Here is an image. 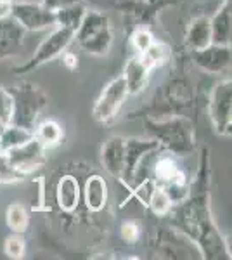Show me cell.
I'll use <instances>...</instances> for the list:
<instances>
[{"label": "cell", "mask_w": 232, "mask_h": 260, "mask_svg": "<svg viewBox=\"0 0 232 260\" xmlns=\"http://www.w3.org/2000/svg\"><path fill=\"white\" fill-rule=\"evenodd\" d=\"M14 99V110H12V125L28 128L33 132L35 121L39 118L42 110L45 108V95L35 85H23L9 90Z\"/></svg>", "instance_id": "cell-1"}, {"label": "cell", "mask_w": 232, "mask_h": 260, "mask_svg": "<svg viewBox=\"0 0 232 260\" xmlns=\"http://www.w3.org/2000/svg\"><path fill=\"white\" fill-rule=\"evenodd\" d=\"M75 39V31L70 30V28L64 26H57L47 39L42 40V44L39 45V49L35 50V54L31 56L26 64L19 66V68H14L16 73H28V71L39 68V66L45 64V62L56 59L57 56H61L66 50V47L71 44V40Z\"/></svg>", "instance_id": "cell-2"}, {"label": "cell", "mask_w": 232, "mask_h": 260, "mask_svg": "<svg viewBox=\"0 0 232 260\" xmlns=\"http://www.w3.org/2000/svg\"><path fill=\"white\" fill-rule=\"evenodd\" d=\"M11 18L23 30L28 31H40L56 24V18H54L52 11L45 9L42 4H33V2H16V4L12 2Z\"/></svg>", "instance_id": "cell-3"}, {"label": "cell", "mask_w": 232, "mask_h": 260, "mask_svg": "<svg viewBox=\"0 0 232 260\" xmlns=\"http://www.w3.org/2000/svg\"><path fill=\"white\" fill-rule=\"evenodd\" d=\"M210 116L218 134L229 136L232 123V83L222 80L215 85L210 99Z\"/></svg>", "instance_id": "cell-4"}, {"label": "cell", "mask_w": 232, "mask_h": 260, "mask_svg": "<svg viewBox=\"0 0 232 260\" xmlns=\"http://www.w3.org/2000/svg\"><path fill=\"white\" fill-rule=\"evenodd\" d=\"M126 95H128V92H126L123 77L111 80L101 92L99 99L95 101L94 111H92L94 118L97 121H103V123L111 121L116 116V113L120 111V108L123 106Z\"/></svg>", "instance_id": "cell-5"}, {"label": "cell", "mask_w": 232, "mask_h": 260, "mask_svg": "<svg viewBox=\"0 0 232 260\" xmlns=\"http://www.w3.org/2000/svg\"><path fill=\"white\" fill-rule=\"evenodd\" d=\"M6 154L12 165L19 172H23L24 175L37 170L39 167L44 165V161H45V148L40 144V141L37 139L35 136L28 142L18 146V148L6 151Z\"/></svg>", "instance_id": "cell-6"}, {"label": "cell", "mask_w": 232, "mask_h": 260, "mask_svg": "<svg viewBox=\"0 0 232 260\" xmlns=\"http://www.w3.org/2000/svg\"><path fill=\"white\" fill-rule=\"evenodd\" d=\"M192 59L206 73L220 75L230 68V45L212 44L201 50H192Z\"/></svg>", "instance_id": "cell-7"}, {"label": "cell", "mask_w": 232, "mask_h": 260, "mask_svg": "<svg viewBox=\"0 0 232 260\" xmlns=\"http://www.w3.org/2000/svg\"><path fill=\"white\" fill-rule=\"evenodd\" d=\"M158 148V142L156 141H147L141 139V137H134V139H125V165L123 172H121L120 179L123 180L126 186H132L134 175L139 167V163L142 161V158L146 154L153 153Z\"/></svg>", "instance_id": "cell-8"}, {"label": "cell", "mask_w": 232, "mask_h": 260, "mask_svg": "<svg viewBox=\"0 0 232 260\" xmlns=\"http://www.w3.org/2000/svg\"><path fill=\"white\" fill-rule=\"evenodd\" d=\"M101 158L108 174H111L113 177H120L125 165V137H109L103 146Z\"/></svg>", "instance_id": "cell-9"}, {"label": "cell", "mask_w": 232, "mask_h": 260, "mask_svg": "<svg viewBox=\"0 0 232 260\" xmlns=\"http://www.w3.org/2000/svg\"><path fill=\"white\" fill-rule=\"evenodd\" d=\"M149 66L146 64L144 59L141 56H134L132 59L126 62L125 66V73H123V80L126 85V92L130 95H136L139 92H142L146 89L147 80H149V75H151Z\"/></svg>", "instance_id": "cell-10"}, {"label": "cell", "mask_w": 232, "mask_h": 260, "mask_svg": "<svg viewBox=\"0 0 232 260\" xmlns=\"http://www.w3.org/2000/svg\"><path fill=\"white\" fill-rule=\"evenodd\" d=\"M232 4L230 0H225L222 7L217 11L213 19H210L212 28V44L215 45H230L232 37Z\"/></svg>", "instance_id": "cell-11"}, {"label": "cell", "mask_w": 232, "mask_h": 260, "mask_svg": "<svg viewBox=\"0 0 232 260\" xmlns=\"http://www.w3.org/2000/svg\"><path fill=\"white\" fill-rule=\"evenodd\" d=\"M57 205L64 212H75L80 203V186L73 175H64L59 179L56 187Z\"/></svg>", "instance_id": "cell-12"}, {"label": "cell", "mask_w": 232, "mask_h": 260, "mask_svg": "<svg viewBox=\"0 0 232 260\" xmlns=\"http://www.w3.org/2000/svg\"><path fill=\"white\" fill-rule=\"evenodd\" d=\"M83 198L85 205L92 212H101L108 203V186L106 180L101 175H90L85 182V189H83Z\"/></svg>", "instance_id": "cell-13"}, {"label": "cell", "mask_w": 232, "mask_h": 260, "mask_svg": "<svg viewBox=\"0 0 232 260\" xmlns=\"http://www.w3.org/2000/svg\"><path fill=\"white\" fill-rule=\"evenodd\" d=\"M185 45L191 50H201L212 45V28L208 18H196L191 21L185 31Z\"/></svg>", "instance_id": "cell-14"}, {"label": "cell", "mask_w": 232, "mask_h": 260, "mask_svg": "<svg viewBox=\"0 0 232 260\" xmlns=\"http://www.w3.org/2000/svg\"><path fill=\"white\" fill-rule=\"evenodd\" d=\"M153 174L156 177V182H159L158 186H164V184H170V182H182V180H185L184 172L180 170V167L177 165V161L172 156L158 158L153 165Z\"/></svg>", "instance_id": "cell-15"}, {"label": "cell", "mask_w": 232, "mask_h": 260, "mask_svg": "<svg viewBox=\"0 0 232 260\" xmlns=\"http://www.w3.org/2000/svg\"><path fill=\"white\" fill-rule=\"evenodd\" d=\"M108 26H109V19L106 14H103V12H99V11L87 9L82 18V23H80V26L77 28V31H75V39H77L80 44V42L95 35L97 31L104 30V28H108Z\"/></svg>", "instance_id": "cell-16"}, {"label": "cell", "mask_w": 232, "mask_h": 260, "mask_svg": "<svg viewBox=\"0 0 232 260\" xmlns=\"http://www.w3.org/2000/svg\"><path fill=\"white\" fill-rule=\"evenodd\" d=\"M113 44V33L111 28H104V30L97 31L95 35L88 37L83 42H80V47L85 50L87 54H92V56H104V54L109 52Z\"/></svg>", "instance_id": "cell-17"}, {"label": "cell", "mask_w": 232, "mask_h": 260, "mask_svg": "<svg viewBox=\"0 0 232 260\" xmlns=\"http://www.w3.org/2000/svg\"><path fill=\"white\" fill-rule=\"evenodd\" d=\"M33 137V132L28 128L18 127V125H6L4 132L0 134V151H9L12 148L24 144Z\"/></svg>", "instance_id": "cell-18"}, {"label": "cell", "mask_w": 232, "mask_h": 260, "mask_svg": "<svg viewBox=\"0 0 232 260\" xmlns=\"http://www.w3.org/2000/svg\"><path fill=\"white\" fill-rule=\"evenodd\" d=\"M87 7L83 6L82 2L78 4H73V6H68V7H62L54 12V18H56V26H64V28H70V30L77 31V28L80 26L82 23V18L85 14Z\"/></svg>", "instance_id": "cell-19"}, {"label": "cell", "mask_w": 232, "mask_h": 260, "mask_svg": "<svg viewBox=\"0 0 232 260\" xmlns=\"http://www.w3.org/2000/svg\"><path fill=\"white\" fill-rule=\"evenodd\" d=\"M33 136L40 141V144L44 146L45 149L52 148V146H57L62 139V128L57 121L54 120H47L37 128V132H33Z\"/></svg>", "instance_id": "cell-20"}, {"label": "cell", "mask_w": 232, "mask_h": 260, "mask_svg": "<svg viewBox=\"0 0 232 260\" xmlns=\"http://www.w3.org/2000/svg\"><path fill=\"white\" fill-rule=\"evenodd\" d=\"M139 56L144 59V62L151 70H154L156 66H161L170 59V49H168V45L163 44V42L154 40L153 44L149 45V49H147L144 54H139Z\"/></svg>", "instance_id": "cell-21"}, {"label": "cell", "mask_w": 232, "mask_h": 260, "mask_svg": "<svg viewBox=\"0 0 232 260\" xmlns=\"http://www.w3.org/2000/svg\"><path fill=\"white\" fill-rule=\"evenodd\" d=\"M7 225L14 233H24L28 229V212L21 203H12L7 207Z\"/></svg>", "instance_id": "cell-22"}, {"label": "cell", "mask_w": 232, "mask_h": 260, "mask_svg": "<svg viewBox=\"0 0 232 260\" xmlns=\"http://www.w3.org/2000/svg\"><path fill=\"white\" fill-rule=\"evenodd\" d=\"M24 179V174L19 172L11 160L7 158L6 151H0V184H16Z\"/></svg>", "instance_id": "cell-23"}, {"label": "cell", "mask_w": 232, "mask_h": 260, "mask_svg": "<svg viewBox=\"0 0 232 260\" xmlns=\"http://www.w3.org/2000/svg\"><path fill=\"white\" fill-rule=\"evenodd\" d=\"M147 207L153 210L156 215H164V213L170 212L172 208V201L168 198V194L164 192L163 187L156 186L153 192L149 196V201H147Z\"/></svg>", "instance_id": "cell-24"}, {"label": "cell", "mask_w": 232, "mask_h": 260, "mask_svg": "<svg viewBox=\"0 0 232 260\" xmlns=\"http://www.w3.org/2000/svg\"><path fill=\"white\" fill-rule=\"evenodd\" d=\"M12 110H14V99L9 89L0 87V121L4 125H9L12 120Z\"/></svg>", "instance_id": "cell-25"}, {"label": "cell", "mask_w": 232, "mask_h": 260, "mask_svg": "<svg viewBox=\"0 0 232 260\" xmlns=\"http://www.w3.org/2000/svg\"><path fill=\"white\" fill-rule=\"evenodd\" d=\"M163 187L164 192L168 194V198H170L172 205L175 203H180V201H184L185 198H187V182L185 180H182V182H170V184H164V186H159Z\"/></svg>", "instance_id": "cell-26"}, {"label": "cell", "mask_w": 232, "mask_h": 260, "mask_svg": "<svg viewBox=\"0 0 232 260\" xmlns=\"http://www.w3.org/2000/svg\"><path fill=\"white\" fill-rule=\"evenodd\" d=\"M153 42H154L153 33L147 31L146 28H141V30L134 31V35H132V45L137 54H144Z\"/></svg>", "instance_id": "cell-27"}, {"label": "cell", "mask_w": 232, "mask_h": 260, "mask_svg": "<svg viewBox=\"0 0 232 260\" xmlns=\"http://www.w3.org/2000/svg\"><path fill=\"white\" fill-rule=\"evenodd\" d=\"M24 250H26V246H24V240L19 236V234H14V236H9L6 241V253L7 257L11 258H23L24 257Z\"/></svg>", "instance_id": "cell-28"}, {"label": "cell", "mask_w": 232, "mask_h": 260, "mask_svg": "<svg viewBox=\"0 0 232 260\" xmlns=\"http://www.w3.org/2000/svg\"><path fill=\"white\" fill-rule=\"evenodd\" d=\"M120 234H121V238H123L125 243H128V245H136V243L139 241V238H141V228H139L137 222L125 220L123 224H121Z\"/></svg>", "instance_id": "cell-29"}, {"label": "cell", "mask_w": 232, "mask_h": 260, "mask_svg": "<svg viewBox=\"0 0 232 260\" xmlns=\"http://www.w3.org/2000/svg\"><path fill=\"white\" fill-rule=\"evenodd\" d=\"M78 2H82V0H42V6H44L45 9L56 12L59 9H62V7L73 6V4H78Z\"/></svg>", "instance_id": "cell-30"}, {"label": "cell", "mask_w": 232, "mask_h": 260, "mask_svg": "<svg viewBox=\"0 0 232 260\" xmlns=\"http://www.w3.org/2000/svg\"><path fill=\"white\" fill-rule=\"evenodd\" d=\"M11 6L12 4H0V21L11 18Z\"/></svg>", "instance_id": "cell-31"}, {"label": "cell", "mask_w": 232, "mask_h": 260, "mask_svg": "<svg viewBox=\"0 0 232 260\" xmlns=\"http://www.w3.org/2000/svg\"><path fill=\"white\" fill-rule=\"evenodd\" d=\"M64 62L70 68H75V66H77V56H75V54H64Z\"/></svg>", "instance_id": "cell-32"}, {"label": "cell", "mask_w": 232, "mask_h": 260, "mask_svg": "<svg viewBox=\"0 0 232 260\" xmlns=\"http://www.w3.org/2000/svg\"><path fill=\"white\" fill-rule=\"evenodd\" d=\"M14 0H0V4H12Z\"/></svg>", "instance_id": "cell-33"}, {"label": "cell", "mask_w": 232, "mask_h": 260, "mask_svg": "<svg viewBox=\"0 0 232 260\" xmlns=\"http://www.w3.org/2000/svg\"><path fill=\"white\" fill-rule=\"evenodd\" d=\"M4 128H6V125H4V123H2V121H0V134H2V132H4Z\"/></svg>", "instance_id": "cell-34"}]
</instances>
